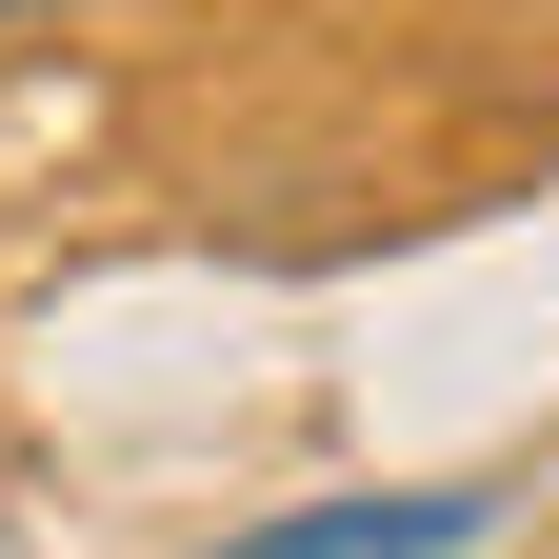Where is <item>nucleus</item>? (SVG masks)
I'll return each instance as SVG.
<instances>
[{
	"mask_svg": "<svg viewBox=\"0 0 559 559\" xmlns=\"http://www.w3.org/2000/svg\"><path fill=\"white\" fill-rule=\"evenodd\" d=\"M520 500L500 479H360V500H280L240 539H200V559H479Z\"/></svg>",
	"mask_w": 559,
	"mask_h": 559,
	"instance_id": "f257e3e1",
	"label": "nucleus"
}]
</instances>
